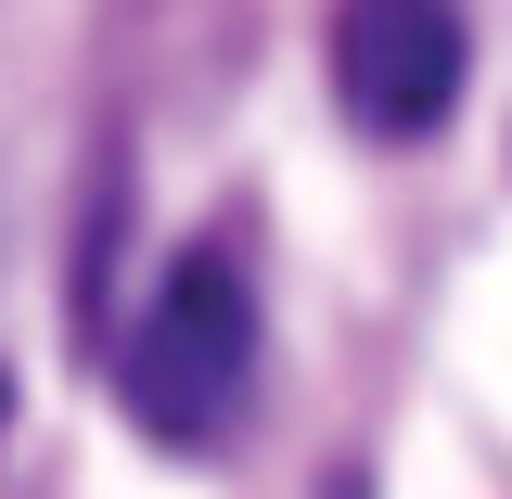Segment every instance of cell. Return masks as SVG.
Masks as SVG:
<instances>
[{"mask_svg": "<svg viewBox=\"0 0 512 499\" xmlns=\"http://www.w3.org/2000/svg\"><path fill=\"white\" fill-rule=\"evenodd\" d=\"M0 423H13V384H0Z\"/></svg>", "mask_w": 512, "mask_h": 499, "instance_id": "3957f363", "label": "cell"}, {"mask_svg": "<svg viewBox=\"0 0 512 499\" xmlns=\"http://www.w3.org/2000/svg\"><path fill=\"white\" fill-rule=\"evenodd\" d=\"M474 77L461 0H333V103L372 141H436Z\"/></svg>", "mask_w": 512, "mask_h": 499, "instance_id": "7a4b0ae2", "label": "cell"}, {"mask_svg": "<svg viewBox=\"0 0 512 499\" xmlns=\"http://www.w3.org/2000/svg\"><path fill=\"white\" fill-rule=\"evenodd\" d=\"M116 397L154 448H218L244 423V397H256V282H244L231 244L167 256V282L141 295V320L116 346Z\"/></svg>", "mask_w": 512, "mask_h": 499, "instance_id": "6da1fadb", "label": "cell"}]
</instances>
